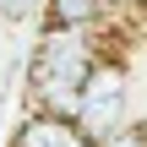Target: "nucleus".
Segmentation results:
<instances>
[{"mask_svg":"<svg viewBox=\"0 0 147 147\" xmlns=\"http://www.w3.org/2000/svg\"><path fill=\"white\" fill-rule=\"evenodd\" d=\"M98 38H104V27H55L49 22L38 49H33L27 82H71V87H82V76L104 60Z\"/></svg>","mask_w":147,"mask_h":147,"instance_id":"1","label":"nucleus"},{"mask_svg":"<svg viewBox=\"0 0 147 147\" xmlns=\"http://www.w3.org/2000/svg\"><path fill=\"white\" fill-rule=\"evenodd\" d=\"M125 93H131V76H125V60H98L87 76H82V131L93 142H104L109 131L125 125Z\"/></svg>","mask_w":147,"mask_h":147,"instance_id":"2","label":"nucleus"},{"mask_svg":"<svg viewBox=\"0 0 147 147\" xmlns=\"http://www.w3.org/2000/svg\"><path fill=\"white\" fill-rule=\"evenodd\" d=\"M11 147H98V142L82 131V120H65V115H44V109H33V115L16 125Z\"/></svg>","mask_w":147,"mask_h":147,"instance_id":"3","label":"nucleus"},{"mask_svg":"<svg viewBox=\"0 0 147 147\" xmlns=\"http://www.w3.org/2000/svg\"><path fill=\"white\" fill-rule=\"evenodd\" d=\"M44 16L55 27H109L115 0H44Z\"/></svg>","mask_w":147,"mask_h":147,"instance_id":"4","label":"nucleus"},{"mask_svg":"<svg viewBox=\"0 0 147 147\" xmlns=\"http://www.w3.org/2000/svg\"><path fill=\"white\" fill-rule=\"evenodd\" d=\"M98 147H147V120H125L120 131H109Z\"/></svg>","mask_w":147,"mask_h":147,"instance_id":"5","label":"nucleus"},{"mask_svg":"<svg viewBox=\"0 0 147 147\" xmlns=\"http://www.w3.org/2000/svg\"><path fill=\"white\" fill-rule=\"evenodd\" d=\"M115 5H125V0H115Z\"/></svg>","mask_w":147,"mask_h":147,"instance_id":"6","label":"nucleus"}]
</instances>
